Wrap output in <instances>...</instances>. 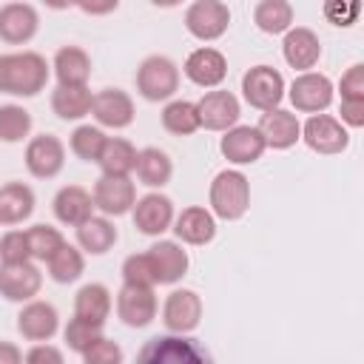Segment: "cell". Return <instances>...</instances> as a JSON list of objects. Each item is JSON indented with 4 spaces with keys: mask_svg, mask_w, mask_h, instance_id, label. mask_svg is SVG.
<instances>
[{
    "mask_svg": "<svg viewBox=\"0 0 364 364\" xmlns=\"http://www.w3.org/2000/svg\"><path fill=\"white\" fill-rule=\"evenodd\" d=\"M253 23L264 34H284L293 26L290 0H259L253 9Z\"/></svg>",
    "mask_w": 364,
    "mask_h": 364,
    "instance_id": "33",
    "label": "cell"
},
{
    "mask_svg": "<svg viewBox=\"0 0 364 364\" xmlns=\"http://www.w3.org/2000/svg\"><path fill=\"white\" fill-rule=\"evenodd\" d=\"M136 176H139V182L142 185H148V188H165L168 182H171V176H173V162H171V156L162 151V148H142L139 154H136Z\"/></svg>",
    "mask_w": 364,
    "mask_h": 364,
    "instance_id": "32",
    "label": "cell"
},
{
    "mask_svg": "<svg viewBox=\"0 0 364 364\" xmlns=\"http://www.w3.org/2000/svg\"><path fill=\"white\" fill-rule=\"evenodd\" d=\"M159 301L154 287H142V284H122L117 293V316L125 327L142 330L156 318Z\"/></svg>",
    "mask_w": 364,
    "mask_h": 364,
    "instance_id": "10",
    "label": "cell"
},
{
    "mask_svg": "<svg viewBox=\"0 0 364 364\" xmlns=\"http://www.w3.org/2000/svg\"><path fill=\"white\" fill-rule=\"evenodd\" d=\"M111 307H114V299H111V290L100 282H88L77 290L74 296V316L91 321V324H100L105 327L108 316H111Z\"/></svg>",
    "mask_w": 364,
    "mask_h": 364,
    "instance_id": "27",
    "label": "cell"
},
{
    "mask_svg": "<svg viewBox=\"0 0 364 364\" xmlns=\"http://www.w3.org/2000/svg\"><path fill=\"white\" fill-rule=\"evenodd\" d=\"M301 139H304V145H307L310 151L324 154V156L341 154V151L350 145L347 125H344L338 117H330V114H324V111L307 117V122L301 125Z\"/></svg>",
    "mask_w": 364,
    "mask_h": 364,
    "instance_id": "5",
    "label": "cell"
},
{
    "mask_svg": "<svg viewBox=\"0 0 364 364\" xmlns=\"http://www.w3.org/2000/svg\"><path fill=\"white\" fill-rule=\"evenodd\" d=\"M282 54H284V63L296 71H310L318 57H321V43H318V34L307 26H290L284 31V40H282Z\"/></svg>",
    "mask_w": 364,
    "mask_h": 364,
    "instance_id": "20",
    "label": "cell"
},
{
    "mask_svg": "<svg viewBox=\"0 0 364 364\" xmlns=\"http://www.w3.org/2000/svg\"><path fill=\"white\" fill-rule=\"evenodd\" d=\"M333 94H336L333 80H330L327 74L313 71V68H310V71H301V74L290 82V88H287V97H290L293 108L301 111V114L327 111L330 102H333Z\"/></svg>",
    "mask_w": 364,
    "mask_h": 364,
    "instance_id": "7",
    "label": "cell"
},
{
    "mask_svg": "<svg viewBox=\"0 0 364 364\" xmlns=\"http://www.w3.org/2000/svg\"><path fill=\"white\" fill-rule=\"evenodd\" d=\"M80 358H82L85 364H119V361L125 358V353H122V347H119L117 341L100 336L97 341H91V344L80 353Z\"/></svg>",
    "mask_w": 364,
    "mask_h": 364,
    "instance_id": "42",
    "label": "cell"
},
{
    "mask_svg": "<svg viewBox=\"0 0 364 364\" xmlns=\"http://www.w3.org/2000/svg\"><path fill=\"white\" fill-rule=\"evenodd\" d=\"M17 262H31L26 230H9L0 236V264H17Z\"/></svg>",
    "mask_w": 364,
    "mask_h": 364,
    "instance_id": "41",
    "label": "cell"
},
{
    "mask_svg": "<svg viewBox=\"0 0 364 364\" xmlns=\"http://www.w3.org/2000/svg\"><path fill=\"white\" fill-rule=\"evenodd\" d=\"M91 102H94V94L88 85H60L51 91V111L65 119V122H77L82 117L91 114Z\"/></svg>",
    "mask_w": 364,
    "mask_h": 364,
    "instance_id": "29",
    "label": "cell"
},
{
    "mask_svg": "<svg viewBox=\"0 0 364 364\" xmlns=\"http://www.w3.org/2000/svg\"><path fill=\"white\" fill-rule=\"evenodd\" d=\"M91 196H94V208L102 216H125V213H131V208L136 202V185L131 182V176L102 173L94 182Z\"/></svg>",
    "mask_w": 364,
    "mask_h": 364,
    "instance_id": "11",
    "label": "cell"
},
{
    "mask_svg": "<svg viewBox=\"0 0 364 364\" xmlns=\"http://www.w3.org/2000/svg\"><path fill=\"white\" fill-rule=\"evenodd\" d=\"M51 210H54L57 222L77 228L80 222H85L94 213V196H91V191H85L80 185H65L54 193Z\"/></svg>",
    "mask_w": 364,
    "mask_h": 364,
    "instance_id": "25",
    "label": "cell"
},
{
    "mask_svg": "<svg viewBox=\"0 0 364 364\" xmlns=\"http://www.w3.org/2000/svg\"><path fill=\"white\" fill-rule=\"evenodd\" d=\"M202 321V299L196 290H188V287H176L165 296V304H162V324L171 330V333H193Z\"/></svg>",
    "mask_w": 364,
    "mask_h": 364,
    "instance_id": "13",
    "label": "cell"
},
{
    "mask_svg": "<svg viewBox=\"0 0 364 364\" xmlns=\"http://www.w3.org/2000/svg\"><path fill=\"white\" fill-rule=\"evenodd\" d=\"M136 148L122 139V136H108L100 156H97V165L102 173H111V176H131L134 168H136Z\"/></svg>",
    "mask_w": 364,
    "mask_h": 364,
    "instance_id": "31",
    "label": "cell"
},
{
    "mask_svg": "<svg viewBox=\"0 0 364 364\" xmlns=\"http://www.w3.org/2000/svg\"><path fill=\"white\" fill-rule=\"evenodd\" d=\"M26 236H28L31 259H37V262H48V259L65 245L63 233H60L57 228H51V225H31V228L26 230Z\"/></svg>",
    "mask_w": 364,
    "mask_h": 364,
    "instance_id": "38",
    "label": "cell"
},
{
    "mask_svg": "<svg viewBox=\"0 0 364 364\" xmlns=\"http://www.w3.org/2000/svg\"><path fill=\"white\" fill-rule=\"evenodd\" d=\"M338 114L347 128H361L364 125V100H341Z\"/></svg>",
    "mask_w": 364,
    "mask_h": 364,
    "instance_id": "46",
    "label": "cell"
},
{
    "mask_svg": "<svg viewBox=\"0 0 364 364\" xmlns=\"http://www.w3.org/2000/svg\"><path fill=\"white\" fill-rule=\"evenodd\" d=\"M151 259H154V267H156V282L159 284H176L185 273H188V250L173 242V239H159L148 247Z\"/></svg>",
    "mask_w": 364,
    "mask_h": 364,
    "instance_id": "23",
    "label": "cell"
},
{
    "mask_svg": "<svg viewBox=\"0 0 364 364\" xmlns=\"http://www.w3.org/2000/svg\"><path fill=\"white\" fill-rule=\"evenodd\" d=\"M264 136V145L273 148V151H287L293 148L299 139H301V122L293 111H284V108H270V111H262V119L256 125Z\"/></svg>",
    "mask_w": 364,
    "mask_h": 364,
    "instance_id": "21",
    "label": "cell"
},
{
    "mask_svg": "<svg viewBox=\"0 0 364 364\" xmlns=\"http://www.w3.org/2000/svg\"><path fill=\"white\" fill-rule=\"evenodd\" d=\"M46 9H54V11H65L71 6H77V0H43Z\"/></svg>",
    "mask_w": 364,
    "mask_h": 364,
    "instance_id": "49",
    "label": "cell"
},
{
    "mask_svg": "<svg viewBox=\"0 0 364 364\" xmlns=\"http://www.w3.org/2000/svg\"><path fill=\"white\" fill-rule=\"evenodd\" d=\"M60 330V313L54 304L31 299L23 301V310L17 313V333L26 341H51Z\"/></svg>",
    "mask_w": 364,
    "mask_h": 364,
    "instance_id": "19",
    "label": "cell"
},
{
    "mask_svg": "<svg viewBox=\"0 0 364 364\" xmlns=\"http://www.w3.org/2000/svg\"><path fill=\"white\" fill-rule=\"evenodd\" d=\"M46 264H48V276H51L57 284H71V282H77V279L82 276V270H85V256H82L80 247H74V245L65 242Z\"/></svg>",
    "mask_w": 364,
    "mask_h": 364,
    "instance_id": "35",
    "label": "cell"
},
{
    "mask_svg": "<svg viewBox=\"0 0 364 364\" xmlns=\"http://www.w3.org/2000/svg\"><path fill=\"white\" fill-rule=\"evenodd\" d=\"M162 128L173 136H191L199 131V111L191 100H168L162 108Z\"/></svg>",
    "mask_w": 364,
    "mask_h": 364,
    "instance_id": "34",
    "label": "cell"
},
{
    "mask_svg": "<svg viewBox=\"0 0 364 364\" xmlns=\"http://www.w3.org/2000/svg\"><path fill=\"white\" fill-rule=\"evenodd\" d=\"M134 100L122 88H102L94 94L91 102V117L100 122V128H114L122 131L134 122Z\"/></svg>",
    "mask_w": 364,
    "mask_h": 364,
    "instance_id": "18",
    "label": "cell"
},
{
    "mask_svg": "<svg viewBox=\"0 0 364 364\" xmlns=\"http://www.w3.org/2000/svg\"><path fill=\"white\" fill-rule=\"evenodd\" d=\"M23 159L34 179H54L65 165V145L54 134H37L26 142Z\"/></svg>",
    "mask_w": 364,
    "mask_h": 364,
    "instance_id": "8",
    "label": "cell"
},
{
    "mask_svg": "<svg viewBox=\"0 0 364 364\" xmlns=\"http://www.w3.org/2000/svg\"><path fill=\"white\" fill-rule=\"evenodd\" d=\"M100 336H102V327H100V324H91V321H85V318H80V316H74V318L65 324V330H63L65 347L74 350L77 355H80L91 341H97Z\"/></svg>",
    "mask_w": 364,
    "mask_h": 364,
    "instance_id": "40",
    "label": "cell"
},
{
    "mask_svg": "<svg viewBox=\"0 0 364 364\" xmlns=\"http://www.w3.org/2000/svg\"><path fill=\"white\" fill-rule=\"evenodd\" d=\"M196 111H199V128H208V131H228L242 117L239 97L225 88L205 91L196 100Z\"/></svg>",
    "mask_w": 364,
    "mask_h": 364,
    "instance_id": "9",
    "label": "cell"
},
{
    "mask_svg": "<svg viewBox=\"0 0 364 364\" xmlns=\"http://www.w3.org/2000/svg\"><path fill=\"white\" fill-rule=\"evenodd\" d=\"M117 228L111 222V216H88L85 222L77 225V247L91 253V256H102L117 245Z\"/></svg>",
    "mask_w": 364,
    "mask_h": 364,
    "instance_id": "28",
    "label": "cell"
},
{
    "mask_svg": "<svg viewBox=\"0 0 364 364\" xmlns=\"http://www.w3.org/2000/svg\"><path fill=\"white\" fill-rule=\"evenodd\" d=\"M338 91H341V100H364V65L361 63H353L341 74Z\"/></svg>",
    "mask_w": 364,
    "mask_h": 364,
    "instance_id": "44",
    "label": "cell"
},
{
    "mask_svg": "<svg viewBox=\"0 0 364 364\" xmlns=\"http://www.w3.org/2000/svg\"><path fill=\"white\" fill-rule=\"evenodd\" d=\"M182 71L199 88H219L228 77V57L213 46H202L185 57Z\"/></svg>",
    "mask_w": 364,
    "mask_h": 364,
    "instance_id": "16",
    "label": "cell"
},
{
    "mask_svg": "<svg viewBox=\"0 0 364 364\" xmlns=\"http://www.w3.org/2000/svg\"><path fill=\"white\" fill-rule=\"evenodd\" d=\"M23 361V350L11 341H0V364H17Z\"/></svg>",
    "mask_w": 364,
    "mask_h": 364,
    "instance_id": "48",
    "label": "cell"
},
{
    "mask_svg": "<svg viewBox=\"0 0 364 364\" xmlns=\"http://www.w3.org/2000/svg\"><path fill=\"white\" fill-rule=\"evenodd\" d=\"M219 151L230 165H253L256 159H262L267 145H264V136L256 125H239L236 122L225 131Z\"/></svg>",
    "mask_w": 364,
    "mask_h": 364,
    "instance_id": "15",
    "label": "cell"
},
{
    "mask_svg": "<svg viewBox=\"0 0 364 364\" xmlns=\"http://www.w3.org/2000/svg\"><path fill=\"white\" fill-rule=\"evenodd\" d=\"M173 216H176V210H173L171 196H165L159 191H151V193L139 196L131 208L134 228L145 236H162L165 230H171Z\"/></svg>",
    "mask_w": 364,
    "mask_h": 364,
    "instance_id": "12",
    "label": "cell"
},
{
    "mask_svg": "<svg viewBox=\"0 0 364 364\" xmlns=\"http://www.w3.org/2000/svg\"><path fill=\"white\" fill-rule=\"evenodd\" d=\"M122 284H142V287H156V267L151 253H131L122 262Z\"/></svg>",
    "mask_w": 364,
    "mask_h": 364,
    "instance_id": "39",
    "label": "cell"
},
{
    "mask_svg": "<svg viewBox=\"0 0 364 364\" xmlns=\"http://www.w3.org/2000/svg\"><path fill=\"white\" fill-rule=\"evenodd\" d=\"M208 205H210V213L216 219H225V222L242 219L250 208V182H247V176L236 168L219 171L210 182Z\"/></svg>",
    "mask_w": 364,
    "mask_h": 364,
    "instance_id": "2",
    "label": "cell"
},
{
    "mask_svg": "<svg viewBox=\"0 0 364 364\" xmlns=\"http://www.w3.org/2000/svg\"><path fill=\"white\" fill-rule=\"evenodd\" d=\"M34 191L26 182L0 185V225H20L34 213Z\"/></svg>",
    "mask_w": 364,
    "mask_h": 364,
    "instance_id": "30",
    "label": "cell"
},
{
    "mask_svg": "<svg viewBox=\"0 0 364 364\" xmlns=\"http://www.w3.org/2000/svg\"><path fill=\"white\" fill-rule=\"evenodd\" d=\"M28 364H43V361H51V364H63V350L51 347L48 341H34V347L23 355Z\"/></svg>",
    "mask_w": 364,
    "mask_h": 364,
    "instance_id": "45",
    "label": "cell"
},
{
    "mask_svg": "<svg viewBox=\"0 0 364 364\" xmlns=\"http://www.w3.org/2000/svg\"><path fill=\"white\" fill-rule=\"evenodd\" d=\"M31 125H34V119L23 105H17V102L0 105V142L14 145V142L28 139Z\"/></svg>",
    "mask_w": 364,
    "mask_h": 364,
    "instance_id": "36",
    "label": "cell"
},
{
    "mask_svg": "<svg viewBox=\"0 0 364 364\" xmlns=\"http://www.w3.org/2000/svg\"><path fill=\"white\" fill-rule=\"evenodd\" d=\"M327 23L338 26V28H347L353 23H358L361 17V0H324L321 6Z\"/></svg>",
    "mask_w": 364,
    "mask_h": 364,
    "instance_id": "43",
    "label": "cell"
},
{
    "mask_svg": "<svg viewBox=\"0 0 364 364\" xmlns=\"http://www.w3.org/2000/svg\"><path fill=\"white\" fill-rule=\"evenodd\" d=\"M119 0H77V9L88 17H105L111 11H117Z\"/></svg>",
    "mask_w": 364,
    "mask_h": 364,
    "instance_id": "47",
    "label": "cell"
},
{
    "mask_svg": "<svg viewBox=\"0 0 364 364\" xmlns=\"http://www.w3.org/2000/svg\"><path fill=\"white\" fill-rule=\"evenodd\" d=\"M43 273L34 262H17V264H0V296L6 301H31L40 296Z\"/></svg>",
    "mask_w": 364,
    "mask_h": 364,
    "instance_id": "17",
    "label": "cell"
},
{
    "mask_svg": "<svg viewBox=\"0 0 364 364\" xmlns=\"http://www.w3.org/2000/svg\"><path fill=\"white\" fill-rule=\"evenodd\" d=\"M284 77L273 68V65H253L245 71L242 77V97L250 108L256 111H270V108H279L282 100H284Z\"/></svg>",
    "mask_w": 364,
    "mask_h": 364,
    "instance_id": "4",
    "label": "cell"
},
{
    "mask_svg": "<svg viewBox=\"0 0 364 364\" xmlns=\"http://www.w3.org/2000/svg\"><path fill=\"white\" fill-rule=\"evenodd\" d=\"M40 31V14L31 3L11 0L0 6V40L9 46H26Z\"/></svg>",
    "mask_w": 364,
    "mask_h": 364,
    "instance_id": "14",
    "label": "cell"
},
{
    "mask_svg": "<svg viewBox=\"0 0 364 364\" xmlns=\"http://www.w3.org/2000/svg\"><path fill=\"white\" fill-rule=\"evenodd\" d=\"M136 91L148 102H168L179 91V65L165 54H151L136 68Z\"/></svg>",
    "mask_w": 364,
    "mask_h": 364,
    "instance_id": "3",
    "label": "cell"
},
{
    "mask_svg": "<svg viewBox=\"0 0 364 364\" xmlns=\"http://www.w3.org/2000/svg\"><path fill=\"white\" fill-rule=\"evenodd\" d=\"M51 71L60 85H88L91 80V57L80 46H63L54 54Z\"/></svg>",
    "mask_w": 364,
    "mask_h": 364,
    "instance_id": "26",
    "label": "cell"
},
{
    "mask_svg": "<svg viewBox=\"0 0 364 364\" xmlns=\"http://www.w3.org/2000/svg\"><path fill=\"white\" fill-rule=\"evenodd\" d=\"M171 230L176 233V239L182 245H208L216 239V216L210 213V208H202V205H191V208H182V213L173 216V225Z\"/></svg>",
    "mask_w": 364,
    "mask_h": 364,
    "instance_id": "22",
    "label": "cell"
},
{
    "mask_svg": "<svg viewBox=\"0 0 364 364\" xmlns=\"http://www.w3.org/2000/svg\"><path fill=\"white\" fill-rule=\"evenodd\" d=\"M230 26V9L222 0H193L185 9V28L202 43L219 40Z\"/></svg>",
    "mask_w": 364,
    "mask_h": 364,
    "instance_id": "6",
    "label": "cell"
},
{
    "mask_svg": "<svg viewBox=\"0 0 364 364\" xmlns=\"http://www.w3.org/2000/svg\"><path fill=\"white\" fill-rule=\"evenodd\" d=\"M51 65L37 51L0 54V91L11 97H37L48 82Z\"/></svg>",
    "mask_w": 364,
    "mask_h": 364,
    "instance_id": "1",
    "label": "cell"
},
{
    "mask_svg": "<svg viewBox=\"0 0 364 364\" xmlns=\"http://www.w3.org/2000/svg\"><path fill=\"white\" fill-rule=\"evenodd\" d=\"M154 6H159V9H176V6H182V0H151Z\"/></svg>",
    "mask_w": 364,
    "mask_h": 364,
    "instance_id": "50",
    "label": "cell"
},
{
    "mask_svg": "<svg viewBox=\"0 0 364 364\" xmlns=\"http://www.w3.org/2000/svg\"><path fill=\"white\" fill-rule=\"evenodd\" d=\"M105 139H108V136H105V131H102L100 125H77V128L71 131V136H68V148H71V154H74L77 159H82V162H97V156H100Z\"/></svg>",
    "mask_w": 364,
    "mask_h": 364,
    "instance_id": "37",
    "label": "cell"
},
{
    "mask_svg": "<svg viewBox=\"0 0 364 364\" xmlns=\"http://www.w3.org/2000/svg\"><path fill=\"white\" fill-rule=\"evenodd\" d=\"M139 358L145 361H202L208 358V353L193 341V338H182V333L176 336H156L148 341V347L139 353Z\"/></svg>",
    "mask_w": 364,
    "mask_h": 364,
    "instance_id": "24",
    "label": "cell"
}]
</instances>
